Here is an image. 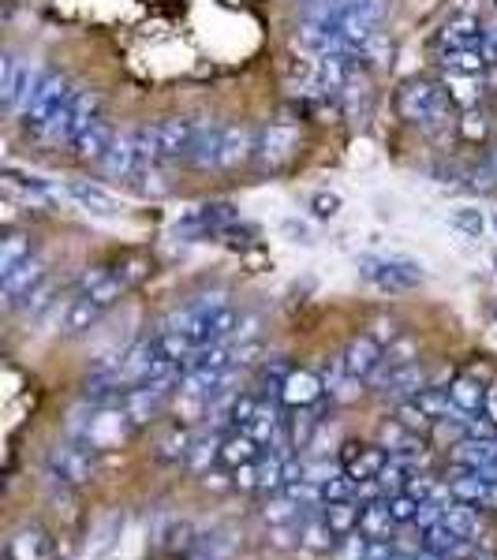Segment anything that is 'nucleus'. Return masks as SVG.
<instances>
[{
	"instance_id": "nucleus-1",
	"label": "nucleus",
	"mask_w": 497,
	"mask_h": 560,
	"mask_svg": "<svg viewBox=\"0 0 497 560\" xmlns=\"http://www.w3.org/2000/svg\"><path fill=\"white\" fill-rule=\"evenodd\" d=\"M397 112L408 124H441L449 116V94H445V86L430 83V79H408L397 90Z\"/></svg>"
},
{
	"instance_id": "nucleus-2",
	"label": "nucleus",
	"mask_w": 497,
	"mask_h": 560,
	"mask_svg": "<svg viewBox=\"0 0 497 560\" xmlns=\"http://www.w3.org/2000/svg\"><path fill=\"white\" fill-rule=\"evenodd\" d=\"M359 277L370 280L382 292L397 295L423 284V266L412 262V258H400V254H363L359 258Z\"/></svg>"
},
{
	"instance_id": "nucleus-3",
	"label": "nucleus",
	"mask_w": 497,
	"mask_h": 560,
	"mask_svg": "<svg viewBox=\"0 0 497 560\" xmlns=\"http://www.w3.org/2000/svg\"><path fill=\"white\" fill-rule=\"evenodd\" d=\"M71 86L60 79V75H53V71H42L38 75V83H34V90H30V98L23 101V127L27 131H42L53 116H57V109L68 101Z\"/></svg>"
},
{
	"instance_id": "nucleus-4",
	"label": "nucleus",
	"mask_w": 497,
	"mask_h": 560,
	"mask_svg": "<svg viewBox=\"0 0 497 560\" xmlns=\"http://www.w3.org/2000/svg\"><path fill=\"white\" fill-rule=\"evenodd\" d=\"M195 135H199V120H161L154 127L157 165H176V161H191L195 150Z\"/></svg>"
},
{
	"instance_id": "nucleus-5",
	"label": "nucleus",
	"mask_w": 497,
	"mask_h": 560,
	"mask_svg": "<svg viewBox=\"0 0 497 560\" xmlns=\"http://www.w3.org/2000/svg\"><path fill=\"white\" fill-rule=\"evenodd\" d=\"M94 452L98 448L83 445V441H68V445H57L53 456H49V475L53 482H64V486H83L94 478Z\"/></svg>"
},
{
	"instance_id": "nucleus-6",
	"label": "nucleus",
	"mask_w": 497,
	"mask_h": 560,
	"mask_svg": "<svg viewBox=\"0 0 497 560\" xmlns=\"http://www.w3.org/2000/svg\"><path fill=\"white\" fill-rule=\"evenodd\" d=\"M299 150V127L296 124H284V120H277V124H266L262 131H258V146H255V157L262 168H270V172H277V168H284L292 157H296Z\"/></svg>"
},
{
	"instance_id": "nucleus-7",
	"label": "nucleus",
	"mask_w": 497,
	"mask_h": 560,
	"mask_svg": "<svg viewBox=\"0 0 497 560\" xmlns=\"http://www.w3.org/2000/svg\"><path fill=\"white\" fill-rule=\"evenodd\" d=\"M236 206L232 202H206V206H195L191 213H184L176 221V236H221L225 228L236 224Z\"/></svg>"
},
{
	"instance_id": "nucleus-8",
	"label": "nucleus",
	"mask_w": 497,
	"mask_h": 560,
	"mask_svg": "<svg viewBox=\"0 0 497 560\" xmlns=\"http://www.w3.org/2000/svg\"><path fill=\"white\" fill-rule=\"evenodd\" d=\"M370 381H374V389L382 392V396L404 404V400H415V396L426 389V370H423V363H400V366L385 363Z\"/></svg>"
},
{
	"instance_id": "nucleus-9",
	"label": "nucleus",
	"mask_w": 497,
	"mask_h": 560,
	"mask_svg": "<svg viewBox=\"0 0 497 560\" xmlns=\"http://www.w3.org/2000/svg\"><path fill=\"white\" fill-rule=\"evenodd\" d=\"M38 75L42 71H30L15 53L4 56V64H0V101H4V109H23V101L30 98Z\"/></svg>"
},
{
	"instance_id": "nucleus-10",
	"label": "nucleus",
	"mask_w": 497,
	"mask_h": 560,
	"mask_svg": "<svg viewBox=\"0 0 497 560\" xmlns=\"http://www.w3.org/2000/svg\"><path fill=\"white\" fill-rule=\"evenodd\" d=\"M341 363L355 381H370L385 366V348L370 333H363V336H355V340H348Z\"/></svg>"
},
{
	"instance_id": "nucleus-11",
	"label": "nucleus",
	"mask_w": 497,
	"mask_h": 560,
	"mask_svg": "<svg viewBox=\"0 0 497 560\" xmlns=\"http://www.w3.org/2000/svg\"><path fill=\"white\" fill-rule=\"evenodd\" d=\"M45 277H49V273H45L42 258H27L23 266H15L12 273H4V277H0V288H4L8 307H23V299H27V295L34 292Z\"/></svg>"
},
{
	"instance_id": "nucleus-12",
	"label": "nucleus",
	"mask_w": 497,
	"mask_h": 560,
	"mask_svg": "<svg viewBox=\"0 0 497 560\" xmlns=\"http://www.w3.org/2000/svg\"><path fill=\"white\" fill-rule=\"evenodd\" d=\"M322 392H326V381L318 378L314 370H292L281 389V404L292 407V411L296 407H314L322 400Z\"/></svg>"
},
{
	"instance_id": "nucleus-13",
	"label": "nucleus",
	"mask_w": 497,
	"mask_h": 560,
	"mask_svg": "<svg viewBox=\"0 0 497 560\" xmlns=\"http://www.w3.org/2000/svg\"><path fill=\"white\" fill-rule=\"evenodd\" d=\"M483 42H486V30L471 12H456L441 27V49H475V45Z\"/></svg>"
},
{
	"instance_id": "nucleus-14",
	"label": "nucleus",
	"mask_w": 497,
	"mask_h": 560,
	"mask_svg": "<svg viewBox=\"0 0 497 560\" xmlns=\"http://www.w3.org/2000/svg\"><path fill=\"white\" fill-rule=\"evenodd\" d=\"M101 172L109 180H131L139 176V154H135V135H116V142L109 146V154L98 161Z\"/></svg>"
},
{
	"instance_id": "nucleus-15",
	"label": "nucleus",
	"mask_w": 497,
	"mask_h": 560,
	"mask_svg": "<svg viewBox=\"0 0 497 560\" xmlns=\"http://www.w3.org/2000/svg\"><path fill=\"white\" fill-rule=\"evenodd\" d=\"M344 471L355 478V482H363V478H378L382 475V467L389 463V452L382 445H344Z\"/></svg>"
},
{
	"instance_id": "nucleus-16",
	"label": "nucleus",
	"mask_w": 497,
	"mask_h": 560,
	"mask_svg": "<svg viewBox=\"0 0 497 560\" xmlns=\"http://www.w3.org/2000/svg\"><path fill=\"white\" fill-rule=\"evenodd\" d=\"M337 542H341V534H337L326 523L322 508L303 512V519H299V546L314 549V553H333V549H337Z\"/></svg>"
},
{
	"instance_id": "nucleus-17",
	"label": "nucleus",
	"mask_w": 497,
	"mask_h": 560,
	"mask_svg": "<svg viewBox=\"0 0 497 560\" xmlns=\"http://www.w3.org/2000/svg\"><path fill=\"white\" fill-rule=\"evenodd\" d=\"M255 135L251 127L240 124H225V135H221V154H217V168H240L247 157H255Z\"/></svg>"
},
{
	"instance_id": "nucleus-18",
	"label": "nucleus",
	"mask_w": 497,
	"mask_h": 560,
	"mask_svg": "<svg viewBox=\"0 0 497 560\" xmlns=\"http://www.w3.org/2000/svg\"><path fill=\"white\" fill-rule=\"evenodd\" d=\"M64 195L86 213H101V217L116 213V198L109 195L105 187H98V183H90V180H71L68 187H64Z\"/></svg>"
},
{
	"instance_id": "nucleus-19",
	"label": "nucleus",
	"mask_w": 497,
	"mask_h": 560,
	"mask_svg": "<svg viewBox=\"0 0 497 560\" xmlns=\"http://www.w3.org/2000/svg\"><path fill=\"white\" fill-rule=\"evenodd\" d=\"M8 560H53V542L42 527H23L8 542Z\"/></svg>"
},
{
	"instance_id": "nucleus-20",
	"label": "nucleus",
	"mask_w": 497,
	"mask_h": 560,
	"mask_svg": "<svg viewBox=\"0 0 497 560\" xmlns=\"http://www.w3.org/2000/svg\"><path fill=\"white\" fill-rule=\"evenodd\" d=\"M423 549L426 553H438V557H445V560H464L471 553V542L468 538H460L453 527L434 523L430 531H423Z\"/></svg>"
},
{
	"instance_id": "nucleus-21",
	"label": "nucleus",
	"mask_w": 497,
	"mask_h": 560,
	"mask_svg": "<svg viewBox=\"0 0 497 560\" xmlns=\"http://www.w3.org/2000/svg\"><path fill=\"white\" fill-rule=\"evenodd\" d=\"M382 448L389 456H408V460H419L423 456V437L408 430L400 419L382 422Z\"/></svg>"
},
{
	"instance_id": "nucleus-22",
	"label": "nucleus",
	"mask_w": 497,
	"mask_h": 560,
	"mask_svg": "<svg viewBox=\"0 0 497 560\" xmlns=\"http://www.w3.org/2000/svg\"><path fill=\"white\" fill-rule=\"evenodd\" d=\"M116 142V131L105 120H94V124L86 127L79 139L71 142V150H75V157H83V161H101V157L109 154V146Z\"/></svg>"
},
{
	"instance_id": "nucleus-23",
	"label": "nucleus",
	"mask_w": 497,
	"mask_h": 560,
	"mask_svg": "<svg viewBox=\"0 0 497 560\" xmlns=\"http://www.w3.org/2000/svg\"><path fill=\"white\" fill-rule=\"evenodd\" d=\"M101 314H105V307H98L90 295L75 292V295H71V303L64 307V333H68V336L90 333V329L98 325Z\"/></svg>"
},
{
	"instance_id": "nucleus-24",
	"label": "nucleus",
	"mask_w": 497,
	"mask_h": 560,
	"mask_svg": "<svg viewBox=\"0 0 497 560\" xmlns=\"http://www.w3.org/2000/svg\"><path fill=\"white\" fill-rule=\"evenodd\" d=\"M453 463L460 467H471V471H490L497 467V437L494 441H475V437H464L453 445Z\"/></svg>"
},
{
	"instance_id": "nucleus-25",
	"label": "nucleus",
	"mask_w": 497,
	"mask_h": 560,
	"mask_svg": "<svg viewBox=\"0 0 497 560\" xmlns=\"http://www.w3.org/2000/svg\"><path fill=\"white\" fill-rule=\"evenodd\" d=\"M258 452H262V445L247 430H228L225 441H221V460L228 467H243V463L258 460Z\"/></svg>"
},
{
	"instance_id": "nucleus-26",
	"label": "nucleus",
	"mask_w": 497,
	"mask_h": 560,
	"mask_svg": "<svg viewBox=\"0 0 497 560\" xmlns=\"http://www.w3.org/2000/svg\"><path fill=\"white\" fill-rule=\"evenodd\" d=\"M157 546L165 553H191L199 546V538H195V527L187 519H165V527L157 531Z\"/></svg>"
},
{
	"instance_id": "nucleus-27",
	"label": "nucleus",
	"mask_w": 497,
	"mask_h": 560,
	"mask_svg": "<svg viewBox=\"0 0 497 560\" xmlns=\"http://www.w3.org/2000/svg\"><path fill=\"white\" fill-rule=\"evenodd\" d=\"M27 258H34V239H30V232L12 228V232L4 236V243H0V277L12 273L15 266H23Z\"/></svg>"
},
{
	"instance_id": "nucleus-28",
	"label": "nucleus",
	"mask_w": 497,
	"mask_h": 560,
	"mask_svg": "<svg viewBox=\"0 0 497 560\" xmlns=\"http://www.w3.org/2000/svg\"><path fill=\"white\" fill-rule=\"evenodd\" d=\"M445 94L460 109H475L479 98H483V79L479 75H453V71H445Z\"/></svg>"
},
{
	"instance_id": "nucleus-29",
	"label": "nucleus",
	"mask_w": 497,
	"mask_h": 560,
	"mask_svg": "<svg viewBox=\"0 0 497 560\" xmlns=\"http://www.w3.org/2000/svg\"><path fill=\"white\" fill-rule=\"evenodd\" d=\"M393 527H397V519L389 512V504L385 501L363 504V512H359V531L367 534V538H393Z\"/></svg>"
},
{
	"instance_id": "nucleus-30",
	"label": "nucleus",
	"mask_w": 497,
	"mask_h": 560,
	"mask_svg": "<svg viewBox=\"0 0 497 560\" xmlns=\"http://www.w3.org/2000/svg\"><path fill=\"white\" fill-rule=\"evenodd\" d=\"M4 183H8V191H12V195H19L23 202H30V206H49V202L57 198V191H49V183L38 180V176H19V172H8Z\"/></svg>"
},
{
	"instance_id": "nucleus-31",
	"label": "nucleus",
	"mask_w": 497,
	"mask_h": 560,
	"mask_svg": "<svg viewBox=\"0 0 497 560\" xmlns=\"http://www.w3.org/2000/svg\"><path fill=\"white\" fill-rule=\"evenodd\" d=\"M441 64H445V71H453V75H483L490 68L483 45H475V49H445Z\"/></svg>"
},
{
	"instance_id": "nucleus-32",
	"label": "nucleus",
	"mask_w": 497,
	"mask_h": 560,
	"mask_svg": "<svg viewBox=\"0 0 497 560\" xmlns=\"http://www.w3.org/2000/svg\"><path fill=\"white\" fill-rule=\"evenodd\" d=\"M221 135H225V127H217V124H202V120H199V135H195V150H191V165H195V168H210V165H217V154H221Z\"/></svg>"
},
{
	"instance_id": "nucleus-33",
	"label": "nucleus",
	"mask_w": 497,
	"mask_h": 560,
	"mask_svg": "<svg viewBox=\"0 0 497 560\" xmlns=\"http://www.w3.org/2000/svg\"><path fill=\"white\" fill-rule=\"evenodd\" d=\"M243 430H247V434L255 437L258 445H266V448H270L273 441L281 437V415H277V404H258L255 419L247 422Z\"/></svg>"
},
{
	"instance_id": "nucleus-34",
	"label": "nucleus",
	"mask_w": 497,
	"mask_h": 560,
	"mask_svg": "<svg viewBox=\"0 0 497 560\" xmlns=\"http://www.w3.org/2000/svg\"><path fill=\"white\" fill-rule=\"evenodd\" d=\"M449 396H453V404L460 407L464 415H479L486 407V389L475 378H456L453 385H449Z\"/></svg>"
},
{
	"instance_id": "nucleus-35",
	"label": "nucleus",
	"mask_w": 497,
	"mask_h": 560,
	"mask_svg": "<svg viewBox=\"0 0 497 560\" xmlns=\"http://www.w3.org/2000/svg\"><path fill=\"white\" fill-rule=\"evenodd\" d=\"M359 512H363V508H355V501H329V504H322V516H326V523L337 534H341V538H344V534L359 531Z\"/></svg>"
},
{
	"instance_id": "nucleus-36",
	"label": "nucleus",
	"mask_w": 497,
	"mask_h": 560,
	"mask_svg": "<svg viewBox=\"0 0 497 560\" xmlns=\"http://www.w3.org/2000/svg\"><path fill=\"white\" fill-rule=\"evenodd\" d=\"M288 374H292V366L284 363L281 355L266 359L262 370H258V396H277V400H281V389H284V381H288Z\"/></svg>"
},
{
	"instance_id": "nucleus-37",
	"label": "nucleus",
	"mask_w": 497,
	"mask_h": 560,
	"mask_svg": "<svg viewBox=\"0 0 497 560\" xmlns=\"http://www.w3.org/2000/svg\"><path fill=\"white\" fill-rule=\"evenodd\" d=\"M314 407H296V415H292V434H288V445L296 448V452H303V448L311 445L314 430H318V422H322Z\"/></svg>"
},
{
	"instance_id": "nucleus-38",
	"label": "nucleus",
	"mask_w": 497,
	"mask_h": 560,
	"mask_svg": "<svg viewBox=\"0 0 497 560\" xmlns=\"http://www.w3.org/2000/svg\"><path fill=\"white\" fill-rule=\"evenodd\" d=\"M445 527H453L460 538H468L475 542V534H479V516H475V504H453V508H445V519H441Z\"/></svg>"
},
{
	"instance_id": "nucleus-39",
	"label": "nucleus",
	"mask_w": 497,
	"mask_h": 560,
	"mask_svg": "<svg viewBox=\"0 0 497 560\" xmlns=\"http://www.w3.org/2000/svg\"><path fill=\"white\" fill-rule=\"evenodd\" d=\"M415 404L423 407L426 415H430V419L438 422V419H449V415H453V396H449V389H430V385H426L423 392H419V396H415Z\"/></svg>"
},
{
	"instance_id": "nucleus-40",
	"label": "nucleus",
	"mask_w": 497,
	"mask_h": 560,
	"mask_svg": "<svg viewBox=\"0 0 497 560\" xmlns=\"http://www.w3.org/2000/svg\"><path fill=\"white\" fill-rule=\"evenodd\" d=\"M258 404H262L258 392H240V396H232V404H228V426H232V430H243L247 422L255 419Z\"/></svg>"
},
{
	"instance_id": "nucleus-41",
	"label": "nucleus",
	"mask_w": 497,
	"mask_h": 560,
	"mask_svg": "<svg viewBox=\"0 0 497 560\" xmlns=\"http://www.w3.org/2000/svg\"><path fill=\"white\" fill-rule=\"evenodd\" d=\"M221 441H225V434H213V437H206V441H195V445H191V456H187L191 471H206V463L221 460Z\"/></svg>"
},
{
	"instance_id": "nucleus-42",
	"label": "nucleus",
	"mask_w": 497,
	"mask_h": 560,
	"mask_svg": "<svg viewBox=\"0 0 497 560\" xmlns=\"http://www.w3.org/2000/svg\"><path fill=\"white\" fill-rule=\"evenodd\" d=\"M191 434L187 430H172L169 437H161V445H157V460H187L191 456Z\"/></svg>"
},
{
	"instance_id": "nucleus-43",
	"label": "nucleus",
	"mask_w": 497,
	"mask_h": 560,
	"mask_svg": "<svg viewBox=\"0 0 497 560\" xmlns=\"http://www.w3.org/2000/svg\"><path fill=\"white\" fill-rule=\"evenodd\" d=\"M299 519H303V508H299L288 493H284V497H273V501L266 504V523H270V527H277V523H299Z\"/></svg>"
},
{
	"instance_id": "nucleus-44",
	"label": "nucleus",
	"mask_w": 497,
	"mask_h": 560,
	"mask_svg": "<svg viewBox=\"0 0 497 560\" xmlns=\"http://www.w3.org/2000/svg\"><path fill=\"white\" fill-rule=\"evenodd\" d=\"M53 295H60V284L53 277H45L42 284H38V288H34L27 299H23V310H27L30 318H34V314H42V310L53 307Z\"/></svg>"
},
{
	"instance_id": "nucleus-45",
	"label": "nucleus",
	"mask_w": 497,
	"mask_h": 560,
	"mask_svg": "<svg viewBox=\"0 0 497 560\" xmlns=\"http://www.w3.org/2000/svg\"><path fill=\"white\" fill-rule=\"evenodd\" d=\"M367 549H370V538L363 531H352L344 534L341 542H337V549L329 553L333 560H367Z\"/></svg>"
},
{
	"instance_id": "nucleus-46",
	"label": "nucleus",
	"mask_w": 497,
	"mask_h": 560,
	"mask_svg": "<svg viewBox=\"0 0 497 560\" xmlns=\"http://www.w3.org/2000/svg\"><path fill=\"white\" fill-rule=\"evenodd\" d=\"M120 531H124V516H120V512H113V516H109V519H105V523L98 527V546L90 549V557H94V560L105 557V553H109V549L116 546V538H120Z\"/></svg>"
},
{
	"instance_id": "nucleus-47",
	"label": "nucleus",
	"mask_w": 497,
	"mask_h": 560,
	"mask_svg": "<svg viewBox=\"0 0 497 560\" xmlns=\"http://www.w3.org/2000/svg\"><path fill=\"white\" fill-rule=\"evenodd\" d=\"M449 221H453V228H460L464 236L479 239L486 232V217L479 210H471V206H460V210L449 213Z\"/></svg>"
},
{
	"instance_id": "nucleus-48",
	"label": "nucleus",
	"mask_w": 497,
	"mask_h": 560,
	"mask_svg": "<svg viewBox=\"0 0 497 560\" xmlns=\"http://www.w3.org/2000/svg\"><path fill=\"white\" fill-rule=\"evenodd\" d=\"M486 135H490V124H486L483 112L464 109V116H460V139H464V142H483Z\"/></svg>"
},
{
	"instance_id": "nucleus-49",
	"label": "nucleus",
	"mask_w": 497,
	"mask_h": 560,
	"mask_svg": "<svg viewBox=\"0 0 497 560\" xmlns=\"http://www.w3.org/2000/svg\"><path fill=\"white\" fill-rule=\"evenodd\" d=\"M397 419L404 422L408 430H415V434H426V430L434 426V419H430V415H426V411L415 404V400H404V404L397 407Z\"/></svg>"
},
{
	"instance_id": "nucleus-50",
	"label": "nucleus",
	"mask_w": 497,
	"mask_h": 560,
	"mask_svg": "<svg viewBox=\"0 0 497 560\" xmlns=\"http://www.w3.org/2000/svg\"><path fill=\"white\" fill-rule=\"evenodd\" d=\"M415 359H419V344H415L412 336H397V340L385 348V363H389V366L415 363Z\"/></svg>"
},
{
	"instance_id": "nucleus-51",
	"label": "nucleus",
	"mask_w": 497,
	"mask_h": 560,
	"mask_svg": "<svg viewBox=\"0 0 497 560\" xmlns=\"http://www.w3.org/2000/svg\"><path fill=\"white\" fill-rule=\"evenodd\" d=\"M385 504H389V512H393V519L397 523H415V512H419V501H415L412 493H389L385 497Z\"/></svg>"
},
{
	"instance_id": "nucleus-52",
	"label": "nucleus",
	"mask_w": 497,
	"mask_h": 560,
	"mask_svg": "<svg viewBox=\"0 0 497 560\" xmlns=\"http://www.w3.org/2000/svg\"><path fill=\"white\" fill-rule=\"evenodd\" d=\"M404 493H412L415 501L423 504V501H434V497H438V486H434V478L412 475V478H408V486H404Z\"/></svg>"
},
{
	"instance_id": "nucleus-53",
	"label": "nucleus",
	"mask_w": 497,
	"mask_h": 560,
	"mask_svg": "<svg viewBox=\"0 0 497 560\" xmlns=\"http://www.w3.org/2000/svg\"><path fill=\"white\" fill-rule=\"evenodd\" d=\"M232 486H236V490H258V460L243 463V467H232Z\"/></svg>"
},
{
	"instance_id": "nucleus-54",
	"label": "nucleus",
	"mask_w": 497,
	"mask_h": 560,
	"mask_svg": "<svg viewBox=\"0 0 497 560\" xmlns=\"http://www.w3.org/2000/svg\"><path fill=\"white\" fill-rule=\"evenodd\" d=\"M314 217H322V221H329V217H337L341 213V198L329 195V191H322V195H314Z\"/></svg>"
},
{
	"instance_id": "nucleus-55",
	"label": "nucleus",
	"mask_w": 497,
	"mask_h": 560,
	"mask_svg": "<svg viewBox=\"0 0 497 560\" xmlns=\"http://www.w3.org/2000/svg\"><path fill=\"white\" fill-rule=\"evenodd\" d=\"M483 415H486V419H494V422H497V385H494V389H486V407H483Z\"/></svg>"
},
{
	"instance_id": "nucleus-56",
	"label": "nucleus",
	"mask_w": 497,
	"mask_h": 560,
	"mask_svg": "<svg viewBox=\"0 0 497 560\" xmlns=\"http://www.w3.org/2000/svg\"><path fill=\"white\" fill-rule=\"evenodd\" d=\"M483 53H486V60H490V64H497V34H486Z\"/></svg>"
},
{
	"instance_id": "nucleus-57",
	"label": "nucleus",
	"mask_w": 497,
	"mask_h": 560,
	"mask_svg": "<svg viewBox=\"0 0 497 560\" xmlns=\"http://www.w3.org/2000/svg\"><path fill=\"white\" fill-rule=\"evenodd\" d=\"M494 172H497V150H494Z\"/></svg>"
},
{
	"instance_id": "nucleus-58",
	"label": "nucleus",
	"mask_w": 497,
	"mask_h": 560,
	"mask_svg": "<svg viewBox=\"0 0 497 560\" xmlns=\"http://www.w3.org/2000/svg\"><path fill=\"white\" fill-rule=\"evenodd\" d=\"M490 314H494V322H497V307H494V310H490Z\"/></svg>"
},
{
	"instance_id": "nucleus-59",
	"label": "nucleus",
	"mask_w": 497,
	"mask_h": 560,
	"mask_svg": "<svg viewBox=\"0 0 497 560\" xmlns=\"http://www.w3.org/2000/svg\"><path fill=\"white\" fill-rule=\"evenodd\" d=\"M494 262H497V254H494Z\"/></svg>"
}]
</instances>
